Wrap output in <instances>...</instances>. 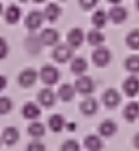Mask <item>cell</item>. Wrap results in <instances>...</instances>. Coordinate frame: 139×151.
<instances>
[{
  "label": "cell",
  "mask_w": 139,
  "mask_h": 151,
  "mask_svg": "<svg viewBox=\"0 0 139 151\" xmlns=\"http://www.w3.org/2000/svg\"><path fill=\"white\" fill-rule=\"evenodd\" d=\"M61 151H80V145L74 139H68L61 145Z\"/></svg>",
  "instance_id": "obj_31"
},
{
  "label": "cell",
  "mask_w": 139,
  "mask_h": 151,
  "mask_svg": "<svg viewBox=\"0 0 139 151\" xmlns=\"http://www.w3.org/2000/svg\"><path fill=\"white\" fill-rule=\"evenodd\" d=\"M126 18H127V11L118 5H114L108 12V19H111L114 24H121L126 21Z\"/></svg>",
  "instance_id": "obj_14"
},
{
  "label": "cell",
  "mask_w": 139,
  "mask_h": 151,
  "mask_svg": "<svg viewBox=\"0 0 139 151\" xmlns=\"http://www.w3.org/2000/svg\"><path fill=\"white\" fill-rule=\"evenodd\" d=\"M133 145H135V148H138V150H139V132L133 136Z\"/></svg>",
  "instance_id": "obj_35"
},
{
  "label": "cell",
  "mask_w": 139,
  "mask_h": 151,
  "mask_svg": "<svg viewBox=\"0 0 139 151\" xmlns=\"http://www.w3.org/2000/svg\"><path fill=\"white\" fill-rule=\"evenodd\" d=\"M62 14V9L58 3H49L46 6V9L43 11V15H44V19L49 21V22H55L58 21V18L61 17Z\"/></svg>",
  "instance_id": "obj_16"
},
{
  "label": "cell",
  "mask_w": 139,
  "mask_h": 151,
  "mask_svg": "<svg viewBox=\"0 0 139 151\" xmlns=\"http://www.w3.org/2000/svg\"><path fill=\"white\" fill-rule=\"evenodd\" d=\"M40 114H42L40 107L36 102H25L24 104V107H22V116H24V119L36 120V119L40 117Z\"/></svg>",
  "instance_id": "obj_17"
},
{
  "label": "cell",
  "mask_w": 139,
  "mask_h": 151,
  "mask_svg": "<svg viewBox=\"0 0 139 151\" xmlns=\"http://www.w3.org/2000/svg\"><path fill=\"white\" fill-rule=\"evenodd\" d=\"M126 45L132 50H139V30H132L126 37Z\"/></svg>",
  "instance_id": "obj_28"
},
{
  "label": "cell",
  "mask_w": 139,
  "mask_h": 151,
  "mask_svg": "<svg viewBox=\"0 0 139 151\" xmlns=\"http://www.w3.org/2000/svg\"><path fill=\"white\" fill-rule=\"evenodd\" d=\"M70 68H71V73L76 74V76H83L87 70V61L83 58V56H77L71 61V65H70Z\"/></svg>",
  "instance_id": "obj_22"
},
{
  "label": "cell",
  "mask_w": 139,
  "mask_h": 151,
  "mask_svg": "<svg viewBox=\"0 0 139 151\" xmlns=\"http://www.w3.org/2000/svg\"><path fill=\"white\" fill-rule=\"evenodd\" d=\"M56 95H58V93H55L50 88H44V89H42V91L37 93V101H39V104H40L42 107L50 108V107L55 104V101H56Z\"/></svg>",
  "instance_id": "obj_6"
},
{
  "label": "cell",
  "mask_w": 139,
  "mask_h": 151,
  "mask_svg": "<svg viewBox=\"0 0 139 151\" xmlns=\"http://www.w3.org/2000/svg\"><path fill=\"white\" fill-rule=\"evenodd\" d=\"M24 45H25L27 52H30V53H33V55H37V53H40V50H42L43 42H42V39H40V34H31V36H28V37L25 39Z\"/></svg>",
  "instance_id": "obj_10"
},
{
  "label": "cell",
  "mask_w": 139,
  "mask_h": 151,
  "mask_svg": "<svg viewBox=\"0 0 139 151\" xmlns=\"http://www.w3.org/2000/svg\"><path fill=\"white\" fill-rule=\"evenodd\" d=\"M34 3H43V2H46V0H33Z\"/></svg>",
  "instance_id": "obj_40"
},
{
  "label": "cell",
  "mask_w": 139,
  "mask_h": 151,
  "mask_svg": "<svg viewBox=\"0 0 139 151\" xmlns=\"http://www.w3.org/2000/svg\"><path fill=\"white\" fill-rule=\"evenodd\" d=\"M19 2H22V3H25V2H28V0H19Z\"/></svg>",
  "instance_id": "obj_41"
},
{
  "label": "cell",
  "mask_w": 139,
  "mask_h": 151,
  "mask_svg": "<svg viewBox=\"0 0 139 151\" xmlns=\"http://www.w3.org/2000/svg\"><path fill=\"white\" fill-rule=\"evenodd\" d=\"M102 102H104V105H105L107 108H115V107L121 102V95H120L115 89L110 88V89H107V91L104 92V95H102Z\"/></svg>",
  "instance_id": "obj_9"
},
{
  "label": "cell",
  "mask_w": 139,
  "mask_h": 151,
  "mask_svg": "<svg viewBox=\"0 0 139 151\" xmlns=\"http://www.w3.org/2000/svg\"><path fill=\"white\" fill-rule=\"evenodd\" d=\"M87 39V43L92 45V46H101L104 42H105V36L101 33V30L95 28V30H90L86 36Z\"/></svg>",
  "instance_id": "obj_25"
},
{
  "label": "cell",
  "mask_w": 139,
  "mask_h": 151,
  "mask_svg": "<svg viewBox=\"0 0 139 151\" xmlns=\"http://www.w3.org/2000/svg\"><path fill=\"white\" fill-rule=\"evenodd\" d=\"M92 61H93V64L96 67H101V68L107 67L111 62V52H110V49L104 47V46L96 47L93 50V53H92Z\"/></svg>",
  "instance_id": "obj_4"
},
{
  "label": "cell",
  "mask_w": 139,
  "mask_h": 151,
  "mask_svg": "<svg viewBox=\"0 0 139 151\" xmlns=\"http://www.w3.org/2000/svg\"><path fill=\"white\" fill-rule=\"evenodd\" d=\"M21 18V9L16 5H11L5 12V19L8 24H16Z\"/></svg>",
  "instance_id": "obj_24"
},
{
  "label": "cell",
  "mask_w": 139,
  "mask_h": 151,
  "mask_svg": "<svg viewBox=\"0 0 139 151\" xmlns=\"http://www.w3.org/2000/svg\"><path fill=\"white\" fill-rule=\"evenodd\" d=\"M5 88V77L2 76V85H0V89H3Z\"/></svg>",
  "instance_id": "obj_38"
},
{
  "label": "cell",
  "mask_w": 139,
  "mask_h": 151,
  "mask_svg": "<svg viewBox=\"0 0 139 151\" xmlns=\"http://www.w3.org/2000/svg\"><path fill=\"white\" fill-rule=\"evenodd\" d=\"M79 3L85 11H90L98 5V0H79Z\"/></svg>",
  "instance_id": "obj_33"
},
{
  "label": "cell",
  "mask_w": 139,
  "mask_h": 151,
  "mask_svg": "<svg viewBox=\"0 0 139 151\" xmlns=\"http://www.w3.org/2000/svg\"><path fill=\"white\" fill-rule=\"evenodd\" d=\"M59 37L61 36L55 28H44L40 34V39H42L43 45H46V46H56L59 42Z\"/></svg>",
  "instance_id": "obj_12"
},
{
  "label": "cell",
  "mask_w": 139,
  "mask_h": 151,
  "mask_svg": "<svg viewBox=\"0 0 139 151\" xmlns=\"http://www.w3.org/2000/svg\"><path fill=\"white\" fill-rule=\"evenodd\" d=\"M67 40H68V45L71 47H80L85 42V33L82 28H73L70 30L68 36H67Z\"/></svg>",
  "instance_id": "obj_11"
},
{
  "label": "cell",
  "mask_w": 139,
  "mask_h": 151,
  "mask_svg": "<svg viewBox=\"0 0 139 151\" xmlns=\"http://www.w3.org/2000/svg\"><path fill=\"white\" fill-rule=\"evenodd\" d=\"M98 132H99L101 136L110 138V136L115 135V132H117V124H115V122H112V120H104V122L98 126Z\"/></svg>",
  "instance_id": "obj_20"
},
{
  "label": "cell",
  "mask_w": 139,
  "mask_h": 151,
  "mask_svg": "<svg viewBox=\"0 0 139 151\" xmlns=\"http://www.w3.org/2000/svg\"><path fill=\"white\" fill-rule=\"evenodd\" d=\"M11 110H12V101H11V98L2 96V98H0V114L5 116V114H8Z\"/></svg>",
  "instance_id": "obj_30"
},
{
  "label": "cell",
  "mask_w": 139,
  "mask_h": 151,
  "mask_svg": "<svg viewBox=\"0 0 139 151\" xmlns=\"http://www.w3.org/2000/svg\"><path fill=\"white\" fill-rule=\"evenodd\" d=\"M19 139V130L14 126H9V127H5L3 132H2V142L6 144V145H14L16 144Z\"/></svg>",
  "instance_id": "obj_15"
},
{
  "label": "cell",
  "mask_w": 139,
  "mask_h": 151,
  "mask_svg": "<svg viewBox=\"0 0 139 151\" xmlns=\"http://www.w3.org/2000/svg\"><path fill=\"white\" fill-rule=\"evenodd\" d=\"M47 124H49V127H50L52 132H56V133H58V132H61V130L67 126V122H65V119H64L61 114H53V116L49 117Z\"/></svg>",
  "instance_id": "obj_23"
},
{
  "label": "cell",
  "mask_w": 139,
  "mask_h": 151,
  "mask_svg": "<svg viewBox=\"0 0 139 151\" xmlns=\"http://www.w3.org/2000/svg\"><path fill=\"white\" fill-rule=\"evenodd\" d=\"M27 151H46V147H44L43 142L34 139V141H31V142L27 145Z\"/></svg>",
  "instance_id": "obj_32"
},
{
  "label": "cell",
  "mask_w": 139,
  "mask_h": 151,
  "mask_svg": "<svg viewBox=\"0 0 139 151\" xmlns=\"http://www.w3.org/2000/svg\"><path fill=\"white\" fill-rule=\"evenodd\" d=\"M59 77H61V74L58 71V68H55L53 65H43L42 70H40V79L42 82L46 85V86H53L59 82Z\"/></svg>",
  "instance_id": "obj_1"
},
{
  "label": "cell",
  "mask_w": 139,
  "mask_h": 151,
  "mask_svg": "<svg viewBox=\"0 0 139 151\" xmlns=\"http://www.w3.org/2000/svg\"><path fill=\"white\" fill-rule=\"evenodd\" d=\"M135 6H136V9L139 11V0H135Z\"/></svg>",
  "instance_id": "obj_39"
},
{
  "label": "cell",
  "mask_w": 139,
  "mask_h": 151,
  "mask_svg": "<svg viewBox=\"0 0 139 151\" xmlns=\"http://www.w3.org/2000/svg\"><path fill=\"white\" fill-rule=\"evenodd\" d=\"M74 88L82 95H90L95 91V83H93V79L92 77L83 74V76H79L77 80L74 82Z\"/></svg>",
  "instance_id": "obj_3"
},
{
  "label": "cell",
  "mask_w": 139,
  "mask_h": 151,
  "mask_svg": "<svg viewBox=\"0 0 139 151\" xmlns=\"http://www.w3.org/2000/svg\"><path fill=\"white\" fill-rule=\"evenodd\" d=\"M0 46H2V52H0V58H2V59H5V56H6V53H8V45H6V42H5V39H3V37L0 39Z\"/></svg>",
  "instance_id": "obj_34"
},
{
  "label": "cell",
  "mask_w": 139,
  "mask_h": 151,
  "mask_svg": "<svg viewBox=\"0 0 139 151\" xmlns=\"http://www.w3.org/2000/svg\"><path fill=\"white\" fill-rule=\"evenodd\" d=\"M65 127H68L70 130H74V127H76V124H74V123H70V124H67Z\"/></svg>",
  "instance_id": "obj_37"
},
{
  "label": "cell",
  "mask_w": 139,
  "mask_h": 151,
  "mask_svg": "<svg viewBox=\"0 0 139 151\" xmlns=\"http://www.w3.org/2000/svg\"><path fill=\"white\" fill-rule=\"evenodd\" d=\"M43 21H44V15L40 11H31L25 17V28L30 31H36L42 27Z\"/></svg>",
  "instance_id": "obj_5"
},
{
  "label": "cell",
  "mask_w": 139,
  "mask_h": 151,
  "mask_svg": "<svg viewBox=\"0 0 139 151\" xmlns=\"http://www.w3.org/2000/svg\"><path fill=\"white\" fill-rule=\"evenodd\" d=\"M85 148L87 151H101L104 148V144H102V139L98 136V135H87L85 138Z\"/></svg>",
  "instance_id": "obj_18"
},
{
  "label": "cell",
  "mask_w": 139,
  "mask_h": 151,
  "mask_svg": "<svg viewBox=\"0 0 139 151\" xmlns=\"http://www.w3.org/2000/svg\"><path fill=\"white\" fill-rule=\"evenodd\" d=\"M123 92L126 96H136L139 93V79L136 76H129L127 79H124L123 82Z\"/></svg>",
  "instance_id": "obj_7"
},
{
  "label": "cell",
  "mask_w": 139,
  "mask_h": 151,
  "mask_svg": "<svg viewBox=\"0 0 139 151\" xmlns=\"http://www.w3.org/2000/svg\"><path fill=\"white\" fill-rule=\"evenodd\" d=\"M124 67H126V70H127L129 73H132V74L139 73V56H138V55H130V56L126 59Z\"/></svg>",
  "instance_id": "obj_29"
},
{
  "label": "cell",
  "mask_w": 139,
  "mask_h": 151,
  "mask_svg": "<svg viewBox=\"0 0 139 151\" xmlns=\"http://www.w3.org/2000/svg\"><path fill=\"white\" fill-rule=\"evenodd\" d=\"M107 19H108V14H107L105 11H102V9L96 11V12L92 15V24H93L95 28H98V30H101V28L105 27Z\"/></svg>",
  "instance_id": "obj_27"
},
{
  "label": "cell",
  "mask_w": 139,
  "mask_h": 151,
  "mask_svg": "<svg viewBox=\"0 0 139 151\" xmlns=\"http://www.w3.org/2000/svg\"><path fill=\"white\" fill-rule=\"evenodd\" d=\"M73 49L70 45H65V43H61V45H56L53 52H52V58L59 62V64H65L67 61H70L73 58Z\"/></svg>",
  "instance_id": "obj_2"
},
{
  "label": "cell",
  "mask_w": 139,
  "mask_h": 151,
  "mask_svg": "<svg viewBox=\"0 0 139 151\" xmlns=\"http://www.w3.org/2000/svg\"><path fill=\"white\" fill-rule=\"evenodd\" d=\"M123 117L127 120V122H135L138 117H139V102H129L124 110H123Z\"/></svg>",
  "instance_id": "obj_21"
},
{
  "label": "cell",
  "mask_w": 139,
  "mask_h": 151,
  "mask_svg": "<svg viewBox=\"0 0 139 151\" xmlns=\"http://www.w3.org/2000/svg\"><path fill=\"white\" fill-rule=\"evenodd\" d=\"M27 132H28V135H30L31 138L39 139V138H42V136L44 135L46 129H44V124H43V123H40V122H33V123H30V126L27 127Z\"/></svg>",
  "instance_id": "obj_26"
},
{
  "label": "cell",
  "mask_w": 139,
  "mask_h": 151,
  "mask_svg": "<svg viewBox=\"0 0 139 151\" xmlns=\"http://www.w3.org/2000/svg\"><path fill=\"white\" fill-rule=\"evenodd\" d=\"M108 2H110L111 5H120V3H121V0H108Z\"/></svg>",
  "instance_id": "obj_36"
},
{
  "label": "cell",
  "mask_w": 139,
  "mask_h": 151,
  "mask_svg": "<svg viewBox=\"0 0 139 151\" xmlns=\"http://www.w3.org/2000/svg\"><path fill=\"white\" fill-rule=\"evenodd\" d=\"M76 92H77V91H76V88H74L73 85L65 83V85L59 86V89H58V96H59L61 101H64V102H70V101L74 98Z\"/></svg>",
  "instance_id": "obj_19"
},
{
  "label": "cell",
  "mask_w": 139,
  "mask_h": 151,
  "mask_svg": "<svg viewBox=\"0 0 139 151\" xmlns=\"http://www.w3.org/2000/svg\"><path fill=\"white\" fill-rule=\"evenodd\" d=\"M80 111L85 116H93L98 111V101L93 96H86L82 102H80Z\"/></svg>",
  "instance_id": "obj_13"
},
{
  "label": "cell",
  "mask_w": 139,
  "mask_h": 151,
  "mask_svg": "<svg viewBox=\"0 0 139 151\" xmlns=\"http://www.w3.org/2000/svg\"><path fill=\"white\" fill-rule=\"evenodd\" d=\"M37 71L36 70H33V68H27V70H24V71H21V74L18 76V83L22 86V88H31L34 83H36V80H37Z\"/></svg>",
  "instance_id": "obj_8"
}]
</instances>
